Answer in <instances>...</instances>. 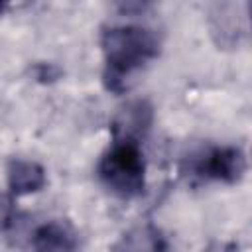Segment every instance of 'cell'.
Returning <instances> with one entry per match:
<instances>
[{"label":"cell","instance_id":"5b68a950","mask_svg":"<svg viewBox=\"0 0 252 252\" xmlns=\"http://www.w3.org/2000/svg\"><path fill=\"white\" fill-rule=\"evenodd\" d=\"M152 106L146 100H134L126 104L112 122L114 140H130L138 142L152 126Z\"/></svg>","mask_w":252,"mask_h":252},{"label":"cell","instance_id":"7a4b0ae2","mask_svg":"<svg viewBox=\"0 0 252 252\" xmlns=\"http://www.w3.org/2000/svg\"><path fill=\"white\" fill-rule=\"evenodd\" d=\"M98 179L110 193L122 199L142 195L146 189V161L140 144L114 140L98 161Z\"/></svg>","mask_w":252,"mask_h":252},{"label":"cell","instance_id":"6da1fadb","mask_svg":"<svg viewBox=\"0 0 252 252\" xmlns=\"http://www.w3.org/2000/svg\"><path fill=\"white\" fill-rule=\"evenodd\" d=\"M100 45L104 53V85L114 93L126 91L128 79L159 53L156 32L138 24L106 28L100 35Z\"/></svg>","mask_w":252,"mask_h":252},{"label":"cell","instance_id":"ba28073f","mask_svg":"<svg viewBox=\"0 0 252 252\" xmlns=\"http://www.w3.org/2000/svg\"><path fill=\"white\" fill-rule=\"evenodd\" d=\"M163 234L152 224H138L126 230L112 246V252H163Z\"/></svg>","mask_w":252,"mask_h":252},{"label":"cell","instance_id":"52a82bcc","mask_svg":"<svg viewBox=\"0 0 252 252\" xmlns=\"http://www.w3.org/2000/svg\"><path fill=\"white\" fill-rule=\"evenodd\" d=\"M45 169L32 159L16 158L8 163V187L14 195H32L45 187Z\"/></svg>","mask_w":252,"mask_h":252},{"label":"cell","instance_id":"8992f818","mask_svg":"<svg viewBox=\"0 0 252 252\" xmlns=\"http://www.w3.org/2000/svg\"><path fill=\"white\" fill-rule=\"evenodd\" d=\"M79 240L75 230L61 220H49L35 228L32 236L33 252H77Z\"/></svg>","mask_w":252,"mask_h":252},{"label":"cell","instance_id":"277c9868","mask_svg":"<svg viewBox=\"0 0 252 252\" xmlns=\"http://www.w3.org/2000/svg\"><path fill=\"white\" fill-rule=\"evenodd\" d=\"M209 30L222 49L240 47L248 39V8L244 2H217L209 8Z\"/></svg>","mask_w":252,"mask_h":252},{"label":"cell","instance_id":"3957f363","mask_svg":"<svg viewBox=\"0 0 252 252\" xmlns=\"http://www.w3.org/2000/svg\"><path fill=\"white\" fill-rule=\"evenodd\" d=\"M246 171V156L236 146L209 148L189 159V173L201 181L236 183Z\"/></svg>","mask_w":252,"mask_h":252}]
</instances>
